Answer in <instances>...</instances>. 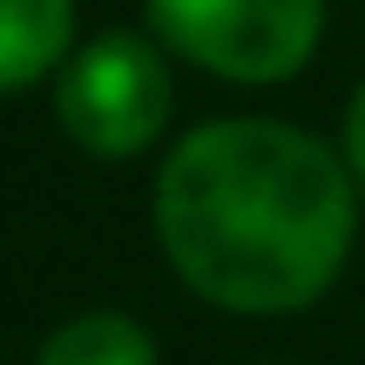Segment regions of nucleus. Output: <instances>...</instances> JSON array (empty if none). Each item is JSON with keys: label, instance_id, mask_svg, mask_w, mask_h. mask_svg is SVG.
<instances>
[{"label": "nucleus", "instance_id": "1", "mask_svg": "<svg viewBox=\"0 0 365 365\" xmlns=\"http://www.w3.org/2000/svg\"><path fill=\"white\" fill-rule=\"evenodd\" d=\"M359 230V182L339 149L271 115L190 129L156 170L163 257L203 304L284 318L339 284Z\"/></svg>", "mask_w": 365, "mask_h": 365}, {"label": "nucleus", "instance_id": "2", "mask_svg": "<svg viewBox=\"0 0 365 365\" xmlns=\"http://www.w3.org/2000/svg\"><path fill=\"white\" fill-rule=\"evenodd\" d=\"M170 102H176L170 61L143 34H95L88 48L68 54L61 81H54V115H61L68 143L102 163L143 156L170 122Z\"/></svg>", "mask_w": 365, "mask_h": 365}, {"label": "nucleus", "instance_id": "3", "mask_svg": "<svg viewBox=\"0 0 365 365\" xmlns=\"http://www.w3.org/2000/svg\"><path fill=\"white\" fill-rule=\"evenodd\" d=\"M143 7L163 48L257 88L291 81L325 34V0H143Z\"/></svg>", "mask_w": 365, "mask_h": 365}, {"label": "nucleus", "instance_id": "4", "mask_svg": "<svg viewBox=\"0 0 365 365\" xmlns=\"http://www.w3.org/2000/svg\"><path fill=\"white\" fill-rule=\"evenodd\" d=\"M75 48V0H0V95L34 88Z\"/></svg>", "mask_w": 365, "mask_h": 365}, {"label": "nucleus", "instance_id": "5", "mask_svg": "<svg viewBox=\"0 0 365 365\" xmlns=\"http://www.w3.org/2000/svg\"><path fill=\"white\" fill-rule=\"evenodd\" d=\"M34 365H156V339L122 312H81L41 345Z\"/></svg>", "mask_w": 365, "mask_h": 365}, {"label": "nucleus", "instance_id": "6", "mask_svg": "<svg viewBox=\"0 0 365 365\" xmlns=\"http://www.w3.org/2000/svg\"><path fill=\"white\" fill-rule=\"evenodd\" d=\"M339 156H345V170H352V182L365 190V81L352 88V102H345V129H339Z\"/></svg>", "mask_w": 365, "mask_h": 365}]
</instances>
